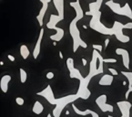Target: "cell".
<instances>
[{
	"label": "cell",
	"instance_id": "cell-1",
	"mask_svg": "<svg viewBox=\"0 0 132 117\" xmlns=\"http://www.w3.org/2000/svg\"><path fill=\"white\" fill-rule=\"evenodd\" d=\"M70 6L74 7L76 14H77L76 17L71 21L70 25H69V33H70L71 38L73 39V51L76 52L79 47H82L83 49H87V45L80 38V32L77 27V21L83 17V10L80 7L79 1L77 0L76 2H70Z\"/></svg>",
	"mask_w": 132,
	"mask_h": 117
},
{
	"label": "cell",
	"instance_id": "cell-2",
	"mask_svg": "<svg viewBox=\"0 0 132 117\" xmlns=\"http://www.w3.org/2000/svg\"><path fill=\"white\" fill-rule=\"evenodd\" d=\"M86 15L87 16H92V18L90 20V24L89 27L91 29L96 30L97 32H99L100 34H103V35H108V36H111L114 35V30L113 28H107L105 27L100 22V16H101V12L99 10H96V11H87L86 12Z\"/></svg>",
	"mask_w": 132,
	"mask_h": 117
},
{
	"label": "cell",
	"instance_id": "cell-3",
	"mask_svg": "<svg viewBox=\"0 0 132 117\" xmlns=\"http://www.w3.org/2000/svg\"><path fill=\"white\" fill-rule=\"evenodd\" d=\"M104 58L99 54V51L94 49L92 58L89 63V74L95 77L98 74L104 73Z\"/></svg>",
	"mask_w": 132,
	"mask_h": 117
},
{
	"label": "cell",
	"instance_id": "cell-4",
	"mask_svg": "<svg viewBox=\"0 0 132 117\" xmlns=\"http://www.w3.org/2000/svg\"><path fill=\"white\" fill-rule=\"evenodd\" d=\"M77 99H79V97H78V95H77V93H76V94L67 95V96H63V97L56 99L55 108H54V110H53V116L60 117L62 112H63V110L66 108V106L68 105L69 103L74 102Z\"/></svg>",
	"mask_w": 132,
	"mask_h": 117
},
{
	"label": "cell",
	"instance_id": "cell-5",
	"mask_svg": "<svg viewBox=\"0 0 132 117\" xmlns=\"http://www.w3.org/2000/svg\"><path fill=\"white\" fill-rule=\"evenodd\" d=\"M92 79H93V77L88 73L86 77H84L82 80L79 81V86H78V90H77V92L79 99L87 100V99L90 97L91 91H89V89L87 87H88V84H89V82H90Z\"/></svg>",
	"mask_w": 132,
	"mask_h": 117
},
{
	"label": "cell",
	"instance_id": "cell-6",
	"mask_svg": "<svg viewBox=\"0 0 132 117\" xmlns=\"http://www.w3.org/2000/svg\"><path fill=\"white\" fill-rule=\"evenodd\" d=\"M106 5L113 10L114 13L121 15V16H128L130 19L132 18V11L131 9H130V7H129V4H126L124 7H121L119 6V4H117L115 3V2H113V0H109V1L106 2Z\"/></svg>",
	"mask_w": 132,
	"mask_h": 117
},
{
	"label": "cell",
	"instance_id": "cell-7",
	"mask_svg": "<svg viewBox=\"0 0 132 117\" xmlns=\"http://www.w3.org/2000/svg\"><path fill=\"white\" fill-rule=\"evenodd\" d=\"M113 30H114V35L116 36L117 39L122 43H127L129 41V37L126 36L123 34V29H125V25L121 24L120 22L115 21L113 25Z\"/></svg>",
	"mask_w": 132,
	"mask_h": 117
},
{
	"label": "cell",
	"instance_id": "cell-8",
	"mask_svg": "<svg viewBox=\"0 0 132 117\" xmlns=\"http://www.w3.org/2000/svg\"><path fill=\"white\" fill-rule=\"evenodd\" d=\"M107 100H108V97H107L106 94L99 95L96 99V103L103 113H113L114 112V107H113V105L108 103Z\"/></svg>",
	"mask_w": 132,
	"mask_h": 117
},
{
	"label": "cell",
	"instance_id": "cell-9",
	"mask_svg": "<svg viewBox=\"0 0 132 117\" xmlns=\"http://www.w3.org/2000/svg\"><path fill=\"white\" fill-rule=\"evenodd\" d=\"M67 66H68V72H69V76L71 79H77L78 81H80L84 78L79 70L75 68L74 65V59L72 58H68L67 59Z\"/></svg>",
	"mask_w": 132,
	"mask_h": 117
},
{
	"label": "cell",
	"instance_id": "cell-10",
	"mask_svg": "<svg viewBox=\"0 0 132 117\" xmlns=\"http://www.w3.org/2000/svg\"><path fill=\"white\" fill-rule=\"evenodd\" d=\"M36 95H39V96H41V97L45 98L48 103L52 104V105H55L56 99H57V98H55L54 92L52 91V88L50 85H48L44 90H42L41 91L37 92Z\"/></svg>",
	"mask_w": 132,
	"mask_h": 117
},
{
	"label": "cell",
	"instance_id": "cell-11",
	"mask_svg": "<svg viewBox=\"0 0 132 117\" xmlns=\"http://www.w3.org/2000/svg\"><path fill=\"white\" fill-rule=\"evenodd\" d=\"M118 107L120 110L121 117H130V109L132 104L128 101H122L118 102Z\"/></svg>",
	"mask_w": 132,
	"mask_h": 117
},
{
	"label": "cell",
	"instance_id": "cell-12",
	"mask_svg": "<svg viewBox=\"0 0 132 117\" xmlns=\"http://www.w3.org/2000/svg\"><path fill=\"white\" fill-rule=\"evenodd\" d=\"M116 54L122 57V62L123 65L127 70L129 69V64H130V58H129V51L125 49H121V48H118L116 49Z\"/></svg>",
	"mask_w": 132,
	"mask_h": 117
},
{
	"label": "cell",
	"instance_id": "cell-13",
	"mask_svg": "<svg viewBox=\"0 0 132 117\" xmlns=\"http://www.w3.org/2000/svg\"><path fill=\"white\" fill-rule=\"evenodd\" d=\"M43 36H44V29H40V32H39L38 39H37L36 44L35 48H34V50H33V57H34V58H37L39 53H40V49H41V42H42Z\"/></svg>",
	"mask_w": 132,
	"mask_h": 117
},
{
	"label": "cell",
	"instance_id": "cell-14",
	"mask_svg": "<svg viewBox=\"0 0 132 117\" xmlns=\"http://www.w3.org/2000/svg\"><path fill=\"white\" fill-rule=\"evenodd\" d=\"M11 79H12V77L8 74L4 75L3 77L1 78V81H0V88H1V91H3L4 93H7V91H8V83L10 82Z\"/></svg>",
	"mask_w": 132,
	"mask_h": 117
},
{
	"label": "cell",
	"instance_id": "cell-15",
	"mask_svg": "<svg viewBox=\"0 0 132 117\" xmlns=\"http://www.w3.org/2000/svg\"><path fill=\"white\" fill-rule=\"evenodd\" d=\"M113 81H114V77L111 73L110 74H104L100 78L98 84L101 85V86H109V85L112 84Z\"/></svg>",
	"mask_w": 132,
	"mask_h": 117
},
{
	"label": "cell",
	"instance_id": "cell-16",
	"mask_svg": "<svg viewBox=\"0 0 132 117\" xmlns=\"http://www.w3.org/2000/svg\"><path fill=\"white\" fill-rule=\"evenodd\" d=\"M63 19H64V18H62L59 15H51L48 23L47 24V28L50 29H53L57 26V24H58L59 21H62Z\"/></svg>",
	"mask_w": 132,
	"mask_h": 117
},
{
	"label": "cell",
	"instance_id": "cell-17",
	"mask_svg": "<svg viewBox=\"0 0 132 117\" xmlns=\"http://www.w3.org/2000/svg\"><path fill=\"white\" fill-rule=\"evenodd\" d=\"M43 4V6H42V8L40 10V12H39L38 16H36V19L38 21L39 25L40 26H43V20H44V16H45L46 14V11L48 9V2H47V1H43L42 2Z\"/></svg>",
	"mask_w": 132,
	"mask_h": 117
},
{
	"label": "cell",
	"instance_id": "cell-18",
	"mask_svg": "<svg viewBox=\"0 0 132 117\" xmlns=\"http://www.w3.org/2000/svg\"><path fill=\"white\" fill-rule=\"evenodd\" d=\"M56 9L58 10V15L64 18V0H53Z\"/></svg>",
	"mask_w": 132,
	"mask_h": 117
},
{
	"label": "cell",
	"instance_id": "cell-19",
	"mask_svg": "<svg viewBox=\"0 0 132 117\" xmlns=\"http://www.w3.org/2000/svg\"><path fill=\"white\" fill-rule=\"evenodd\" d=\"M32 111L33 113L36 114H41L43 113V111H44V106H43V104L40 102L36 101L35 102V103L33 105V108H32Z\"/></svg>",
	"mask_w": 132,
	"mask_h": 117
},
{
	"label": "cell",
	"instance_id": "cell-20",
	"mask_svg": "<svg viewBox=\"0 0 132 117\" xmlns=\"http://www.w3.org/2000/svg\"><path fill=\"white\" fill-rule=\"evenodd\" d=\"M72 108H73V110L76 114H78V115H82V116H87L88 114H91V112H92V110H89V109H86L84 111L79 110L74 103H72Z\"/></svg>",
	"mask_w": 132,
	"mask_h": 117
},
{
	"label": "cell",
	"instance_id": "cell-21",
	"mask_svg": "<svg viewBox=\"0 0 132 117\" xmlns=\"http://www.w3.org/2000/svg\"><path fill=\"white\" fill-rule=\"evenodd\" d=\"M20 55L24 59H26L30 55V51H29L28 48L26 45H21L20 47Z\"/></svg>",
	"mask_w": 132,
	"mask_h": 117
},
{
	"label": "cell",
	"instance_id": "cell-22",
	"mask_svg": "<svg viewBox=\"0 0 132 117\" xmlns=\"http://www.w3.org/2000/svg\"><path fill=\"white\" fill-rule=\"evenodd\" d=\"M102 1H103V0H97V1H96V2H94V3L89 4V8H90V11L99 10L100 7H101V4H102Z\"/></svg>",
	"mask_w": 132,
	"mask_h": 117
},
{
	"label": "cell",
	"instance_id": "cell-23",
	"mask_svg": "<svg viewBox=\"0 0 132 117\" xmlns=\"http://www.w3.org/2000/svg\"><path fill=\"white\" fill-rule=\"evenodd\" d=\"M120 73H121L123 76H125L126 79L128 80V81H129V88H131L132 87V72L122 71ZM129 88H128V89H129Z\"/></svg>",
	"mask_w": 132,
	"mask_h": 117
},
{
	"label": "cell",
	"instance_id": "cell-24",
	"mask_svg": "<svg viewBox=\"0 0 132 117\" xmlns=\"http://www.w3.org/2000/svg\"><path fill=\"white\" fill-rule=\"evenodd\" d=\"M19 72H20V81H21V83H25V82L26 81V79H27L26 72L24 70V69L20 68Z\"/></svg>",
	"mask_w": 132,
	"mask_h": 117
},
{
	"label": "cell",
	"instance_id": "cell-25",
	"mask_svg": "<svg viewBox=\"0 0 132 117\" xmlns=\"http://www.w3.org/2000/svg\"><path fill=\"white\" fill-rule=\"evenodd\" d=\"M92 47H93L94 49H97V50H98L99 52H101L102 50H103V46L99 45V44H93Z\"/></svg>",
	"mask_w": 132,
	"mask_h": 117
},
{
	"label": "cell",
	"instance_id": "cell-26",
	"mask_svg": "<svg viewBox=\"0 0 132 117\" xmlns=\"http://www.w3.org/2000/svg\"><path fill=\"white\" fill-rule=\"evenodd\" d=\"M16 104H18V105H24V102H25V101H24V99L21 97H16Z\"/></svg>",
	"mask_w": 132,
	"mask_h": 117
},
{
	"label": "cell",
	"instance_id": "cell-27",
	"mask_svg": "<svg viewBox=\"0 0 132 117\" xmlns=\"http://www.w3.org/2000/svg\"><path fill=\"white\" fill-rule=\"evenodd\" d=\"M105 63H117L116 58H104Z\"/></svg>",
	"mask_w": 132,
	"mask_h": 117
},
{
	"label": "cell",
	"instance_id": "cell-28",
	"mask_svg": "<svg viewBox=\"0 0 132 117\" xmlns=\"http://www.w3.org/2000/svg\"><path fill=\"white\" fill-rule=\"evenodd\" d=\"M54 77H55V74H54L53 72H48V73L46 74V78L48 79V80H52Z\"/></svg>",
	"mask_w": 132,
	"mask_h": 117
},
{
	"label": "cell",
	"instance_id": "cell-29",
	"mask_svg": "<svg viewBox=\"0 0 132 117\" xmlns=\"http://www.w3.org/2000/svg\"><path fill=\"white\" fill-rule=\"evenodd\" d=\"M108 71H109V72L113 75V76H117V75H119V72H117V71H116V70H115V69H113V68H108Z\"/></svg>",
	"mask_w": 132,
	"mask_h": 117
},
{
	"label": "cell",
	"instance_id": "cell-30",
	"mask_svg": "<svg viewBox=\"0 0 132 117\" xmlns=\"http://www.w3.org/2000/svg\"><path fill=\"white\" fill-rule=\"evenodd\" d=\"M109 41H110L109 39H105V42H104V49H105L108 48V44H109Z\"/></svg>",
	"mask_w": 132,
	"mask_h": 117
},
{
	"label": "cell",
	"instance_id": "cell-31",
	"mask_svg": "<svg viewBox=\"0 0 132 117\" xmlns=\"http://www.w3.org/2000/svg\"><path fill=\"white\" fill-rule=\"evenodd\" d=\"M125 29H132V22H129V23L125 24Z\"/></svg>",
	"mask_w": 132,
	"mask_h": 117
},
{
	"label": "cell",
	"instance_id": "cell-32",
	"mask_svg": "<svg viewBox=\"0 0 132 117\" xmlns=\"http://www.w3.org/2000/svg\"><path fill=\"white\" fill-rule=\"evenodd\" d=\"M130 92H132V87L131 88H129V89H128V91H127V92H126V94H125L126 99H128V98H129V93H130Z\"/></svg>",
	"mask_w": 132,
	"mask_h": 117
},
{
	"label": "cell",
	"instance_id": "cell-33",
	"mask_svg": "<svg viewBox=\"0 0 132 117\" xmlns=\"http://www.w3.org/2000/svg\"><path fill=\"white\" fill-rule=\"evenodd\" d=\"M7 58H9L10 61H15V60H16V58H15V57H14L13 55H11V54H9V55H7Z\"/></svg>",
	"mask_w": 132,
	"mask_h": 117
},
{
	"label": "cell",
	"instance_id": "cell-34",
	"mask_svg": "<svg viewBox=\"0 0 132 117\" xmlns=\"http://www.w3.org/2000/svg\"><path fill=\"white\" fill-rule=\"evenodd\" d=\"M92 117H99V115H98V114H97V112H95V111H92L91 112V114H90Z\"/></svg>",
	"mask_w": 132,
	"mask_h": 117
},
{
	"label": "cell",
	"instance_id": "cell-35",
	"mask_svg": "<svg viewBox=\"0 0 132 117\" xmlns=\"http://www.w3.org/2000/svg\"><path fill=\"white\" fill-rule=\"evenodd\" d=\"M82 64H83V66H87V59H86V58H82Z\"/></svg>",
	"mask_w": 132,
	"mask_h": 117
},
{
	"label": "cell",
	"instance_id": "cell-36",
	"mask_svg": "<svg viewBox=\"0 0 132 117\" xmlns=\"http://www.w3.org/2000/svg\"><path fill=\"white\" fill-rule=\"evenodd\" d=\"M59 57H60V58H64V56H63V53H62L61 51H59Z\"/></svg>",
	"mask_w": 132,
	"mask_h": 117
},
{
	"label": "cell",
	"instance_id": "cell-37",
	"mask_svg": "<svg viewBox=\"0 0 132 117\" xmlns=\"http://www.w3.org/2000/svg\"><path fill=\"white\" fill-rule=\"evenodd\" d=\"M39 1H40V2H43V1H47V2H50V1H51V0H39Z\"/></svg>",
	"mask_w": 132,
	"mask_h": 117
},
{
	"label": "cell",
	"instance_id": "cell-38",
	"mask_svg": "<svg viewBox=\"0 0 132 117\" xmlns=\"http://www.w3.org/2000/svg\"><path fill=\"white\" fill-rule=\"evenodd\" d=\"M47 117H54V116H52V114H48V115H47Z\"/></svg>",
	"mask_w": 132,
	"mask_h": 117
},
{
	"label": "cell",
	"instance_id": "cell-39",
	"mask_svg": "<svg viewBox=\"0 0 132 117\" xmlns=\"http://www.w3.org/2000/svg\"><path fill=\"white\" fill-rule=\"evenodd\" d=\"M82 27H83V29H87V27L86 26V25H83V26H82Z\"/></svg>",
	"mask_w": 132,
	"mask_h": 117
},
{
	"label": "cell",
	"instance_id": "cell-40",
	"mask_svg": "<svg viewBox=\"0 0 132 117\" xmlns=\"http://www.w3.org/2000/svg\"><path fill=\"white\" fill-rule=\"evenodd\" d=\"M66 114H67V115H68V114H69V111H66Z\"/></svg>",
	"mask_w": 132,
	"mask_h": 117
},
{
	"label": "cell",
	"instance_id": "cell-41",
	"mask_svg": "<svg viewBox=\"0 0 132 117\" xmlns=\"http://www.w3.org/2000/svg\"><path fill=\"white\" fill-rule=\"evenodd\" d=\"M122 84L124 85V86H125V85H127V82H126V81H123V83H122Z\"/></svg>",
	"mask_w": 132,
	"mask_h": 117
},
{
	"label": "cell",
	"instance_id": "cell-42",
	"mask_svg": "<svg viewBox=\"0 0 132 117\" xmlns=\"http://www.w3.org/2000/svg\"><path fill=\"white\" fill-rule=\"evenodd\" d=\"M53 45H54V46H57V41H54V42H53Z\"/></svg>",
	"mask_w": 132,
	"mask_h": 117
},
{
	"label": "cell",
	"instance_id": "cell-43",
	"mask_svg": "<svg viewBox=\"0 0 132 117\" xmlns=\"http://www.w3.org/2000/svg\"><path fill=\"white\" fill-rule=\"evenodd\" d=\"M0 65H1V66L4 65V61H0Z\"/></svg>",
	"mask_w": 132,
	"mask_h": 117
},
{
	"label": "cell",
	"instance_id": "cell-44",
	"mask_svg": "<svg viewBox=\"0 0 132 117\" xmlns=\"http://www.w3.org/2000/svg\"><path fill=\"white\" fill-rule=\"evenodd\" d=\"M108 117H113V116H112V115H108Z\"/></svg>",
	"mask_w": 132,
	"mask_h": 117
}]
</instances>
